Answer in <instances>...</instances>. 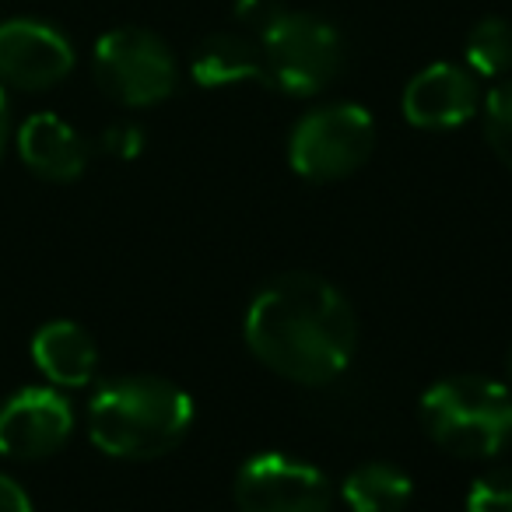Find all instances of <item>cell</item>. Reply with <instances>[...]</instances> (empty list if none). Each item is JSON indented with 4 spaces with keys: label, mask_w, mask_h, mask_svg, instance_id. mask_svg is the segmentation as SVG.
Segmentation results:
<instances>
[{
    "label": "cell",
    "mask_w": 512,
    "mask_h": 512,
    "mask_svg": "<svg viewBox=\"0 0 512 512\" xmlns=\"http://www.w3.org/2000/svg\"><path fill=\"white\" fill-rule=\"evenodd\" d=\"M249 355L295 386H327L351 365L358 320L337 285L313 271H288L249 299L242 320Z\"/></svg>",
    "instance_id": "1"
},
{
    "label": "cell",
    "mask_w": 512,
    "mask_h": 512,
    "mask_svg": "<svg viewBox=\"0 0 512 512\" xmlns=\"http://www.w3.org/2000/svg\"><path fill=\"white\" fill-rule=\"evenodd\" d=\"M193 400L162 376L109 379L88 404V435L116 460H158L193 428Z\"/></svg>",
    "instance_id": "2"
},
{
    "label": "cell",
    "mask_w": 512,
    "mask_h": 512,
    "mask_svg": "<svg viewBox=\"0 0 512 512\" xmlns=\"http://www.w3.org/2000/svg\"><path fill=\"white\" fill-rule=\"evenodd\" d=\"M418 414L428 439L460 460H488L512 442V390L477 372L428 386Z\"/></svg>",
    "instance_id": "3"
},
{
    "label": "cell",
    "mask_w": 512,
    "mask_h": 512,
    "mask_svg": "<svg viewBox=\"0 0 512 512\" xmlns=\"http://www.w3.org/2000/svg\"><path fill=\"white\" fill-rule=\"evenodd\" d=\"M264 81L292 99H309L334 85L344 67V39L327 18L309 11H281L260 32Z\"/></svg>",
    "instance_id": "4"
},
{
    "label": "cell",
    "mask_w": 512,
    "mask_h": 512,
    "mask_svg": "<svg viewBox=\"0 0 512 512\" xmlns=\"http://www.w3.org/2000/svg\"><path fill=\"white\" fill-rule=\"evenodd\" d=\"M92 74L102 95L127 109L158 106L179 85V64L169 43L137 25L113 29L95 43Z\"/></svg>",
    "instance_id": "5"
},
{
    "label": "cell",
    "mask_w": 512,
    "mask_h": 512,
    "mask_svg": "<svg viewBox=\"0 0 512 512\" xmlns=\"http://www.w3.org/2000/svg\"><path fill=\"white\" fill-rule=\"evenodd\" d=\"M376 148V123L358 102H330L295 123L288 137V162L309 183H337L369 162Z\"/></svg>",
    "instance_id": "6"
},
{
    "label": "cell",
    "mask_w": 512,
    "mask_h": 512,
    "mask_svg": "<svg viewBox=\"0 0 512 512\" xmlns=\"http://www.w3.org/2000/svg\"><path fill=\"white\" fill-rule=\"evenodd\" d=\"M239 512H330L334 488L320 467L288 453H256L232 481Z\"/></svg>",
    "instance_id": "7"
},
{
    "label": "cell",
    "mask_w": 512,
    "mask_h": 512,
    "mask_svg": "<svg viewBox=\"0 0 512 512\" xmlns=\"http://www.w3.org/2000/svg\"><path fill=\"white\" fill-rule=\"evenodd\" d=\"M74 71V46L57 25L11 18L0 25V85L46 92Z\"/></svg>",
    "instance_id": "8"
},
{
    "label": "cell",
    "mask_w": 512,
    "mask_h": 512,
    "mask_svg": "<svg viewBox=\"0 0 512 512\" xmlns=\"http://www.w3.org/2000/svg\"><path fill=\"white\" fill-rule=\"evenodd\" d=\"M74 432V411L64 393L50 386H29L0 407V456L46 460L67 446Z\"/></svg>",
    "instance_id": "9"
},
{
    "label": "cell",
    "mask_w": 512,
    "mask_h": 512,
    "mask_svg": "<svg viewBox=\"0 0 512 512\" xmlns=\"http://www.w3.org/2000/svg\"><path fill=\"white\" fill-rule=\"evenodd\" d=\"M400 109L418 130H456L481 113V88L467 67L442 60L407 81Z\"/></svg>",
    "instance_id": "10"
},
{
    "label": "cell",
    "mask_w": 512,
    "mask_h": 512,
    "mask_svg": "<svg viewBox=\"0 0 512 512\" xmlns=\"http://www.w3.org/2000/svg\"><path fill=\"white\" fill-rule=\"evenodd\" d=\"M18 155L46 183H74L88 169V144L67 120L36 113L18 130Z\"/></svg>",
    "instance_id": "11"
},
{
    "label": "cell",
    "mask_w": 512,
    "mask_h": 512,
    "mask_svg": "<svg viewBox=\"0 0 512 512\" xmlns=\"http://www.w3.org/2000/svg\"><path fill=\"white\" fill-rule=\"evenodd\" d=\"M32 362L53 386H88L99 369V348L81 323L53 320L32 337Z\"/></svg>",
    "instance_id": "12"
},
{
    "label": "cell",
    "mask_w": 512,
    "mask_h": 512,
    "mask_svg": "<svg viewBox=\"0 0 512 512\" xmlns=\"http://www.w3.org/2000/svg\"><path fill=\"white\" fill-rule=\"evenodd\" d=\"M190 74L200 88H228L242 81L264 78V53L260 39H249L246 32H211L193 50Z\"/></svg>",
    "instance_id": "13"
},
{
    "label": "cell",
    "mask_w": 512,
    "mask_h": 512,
    "mask_svg": "<svg viewBox=\"0 0 512 512\" xmlns=\"http://www.w3.org/2000/svg\"><path fill=\"white\" fill-rule=\"evenodd\" d=\"M411 495V474L383 460L362 463L341 484V498L351 512H404L411 505Z\"/></svg>",
    "instance_id": "14"
},
{
    "label": "cell",
    "mask_w": 512,
    "mask_h": 512,
    "mask_svg": "<svg viewBox=\"0 0 512 512\" xmlns=\"http://www.w3.org/2000/svg\"><path fill=\"white\" fill-rule=\"evenodd\" d=\"M463 60L474 78H505L512 71V22L491 15L467 32Z\"/></svg>",
    "instance_id": "15"
},
{
    "label": "cell",
    "mask_w": 512,
    "mask_h": 512,
    "mask_svg": "<svg viewBox=\"0 0 512 512\" xmlns=\"http://www.w3.org/2000/svg\"><path fill=\"white\" fill-rule=\"evenodd\" d=\"M481 116H484V141L495 151V158L512 169V81H502L488 92V99H481Z\"/></svg>",
    "instance_id": "16"
},
{
    "label": "cell",
    "mask_w": 512,
    "mask_h": 512,
    "mask_svg": "<svg viewBox=\"0 0 512 512\" xmlns=\"http://www.w3.org/2000/svg\"><path fill=\"white\" fill-rule=\"evenodd\" d=\"M467 512H512V467L477 477L467 491Z\"/></svg>",
    "instance_id": "17"
},
{
    "label": "cell",
    "mask_w": 512,
    "mask_h": 512,
    "mask_svg": "<svg viewBox=\"0 0 512 512\" xmlns=\"http://www.w3.org/2000/svg\"><path fill=\"white\" fill-rule=\"evenodd\" d=\"M102 151L109 158H120V162H130L144 151V130L137 123H113V127L102 134Z\"/></svg>",
    "instance_id": "18"
},
{
    "label": "cell",
    "mask_w": 512,
    "mask_h": 512,
    "mask_svg": "<svg viewBox=\"0 0 512 512\" xmlns=\"http://www.w3.org/2000/svg\"><path fill=\"white\" fill-rule=\"evenodd\" d=\"M235 18H239L242 25H249V29L264 32L267 25L274 22V18L285 11V4L281 0H235L232 4Z\"/></svg>",
    "instance_id": "19"
},
{
    "label": "cell",
    "mask_w": 512,
    "mask_h": 512,
    "mask_svg": "<svg viewBox=\"0 0 512 512\" xmlns=\"http://www.w3.org/2000/svg\"><path fill=\"white\" fill-rule=\"evenodd\" d=\"M0 512H32L29 495L8 474H0Z\"/></svg>",
    "instance_id": "20"
},
{
    "label": "cell",
    "mask_w": 512,
    "mask_h": 512,
    "mask_svg": "<svg viewBox=\"0 0 512 512\" xmlns=\"http://www.w3.org/2000/svg\"><path fill=\"white\" fill-rule=\"evenodd\" d=\"M11 137V106H8V92L0 85V158H4V148H8Z\"/></svg>",
    "instance_id": "21"
},
{
    "label": "cell",
    "mask_w": 512,
    "mask_h": 512,
    "mask_svg": "<svg viewBox=\"0 0 512 512\" xmlns=\"http://www.w3.org/2000/svg\"><path fill=\"white\" fill-rule=\"evenodd\" d=\"M505 376H509V383H505V386L512 390V348H509V355H505Z\"/></svg>",
    "instance_id": "22"
}]
</instances>
